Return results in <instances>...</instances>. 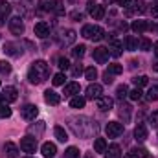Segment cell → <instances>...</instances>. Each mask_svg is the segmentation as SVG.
Listing matches in <instances>:
<instances>
[{"mask_svg":"<svg viewBox=\"0 0 158 158\" xmlns=\"http://www.w3.org/2000/svg\"><path fill=\"white\" fill-rule=\"evenodd\" d=\"M4 151H6V156L7 158H19V147L13 142H6Z\"/></svg>","mask_w":158,"mask_h":158,"instance_id":"ffe728a7","label":"cell"},{"mask_svg":"<svg viewBox=\"0 0 158 158\" xmlns=\"http://www.w3.org/2000/svg\"><path fill=\"white\" fill-rule=\"evenodd\" d=\"M129 96V86L127 85H119L118 88H116V98L118 99H123V98H127Z\"/></svg>","mask_w":158,"mask_h":158,"instance_id":"f546056e","label":"cell"},{"mask_svg":"<svg viewBox=\"0 0 158 158\" xmlns=\"http://www.w3.org/2000/svg\"><path fill=\"white\" fill-rule=\"evenodd\" d=\"M149 121H151L153 125H158V112H153V114L149 116Z\"/></svg>","mask_w":158,"mask_h":158,"instance_id":"c3c4849f","label":"cell"},{"mask_svg":"<svg viewBox=\"0 0 158 158\" xmlns=\"http://www.w3.org/2000/svg\"><path fill=\"white\" fill-rule=\"evenodd\" d=\"M107 155H105V158H121V149H119L118 143H112L107 151H105Z\"/></svg>","mask_w":158,"mask_h":158,"instance_id":"44dd1931","label":"cell"},{"mask_svg":"<svg viewBox=\"0 0 158 158\" xmlns=\"http://www.w3.org/2000/svg\"><path fill=\"white\" fill-rule=\"evenodd\" d=\"M4 53H7V55H20V52H17V44H13V42H6V46H4Z\"/></svg>","mask_w":158,"mask_h":158,"instance_id":"f1b7e54d","label":"cell"},{"mask_svg":"<svg viewBox=\"0 0 158 158\" xmlns=\"http://www.w3.org/2000/svg\"><path fill=\"white\" fill-rule=\"evenodd\" d=\"M118 4L123 7H129V4H132V0H118Z\"/></svg>","mask_w":158,"mask_h":158,"instance_id":"681fc988","label":"cell"},{"mask_svg":"<svg viewBox=\"0 0 158 158\" xmlns=\"http://www.w3.org/2000/svg\"><path fill=\"white\" fill-rule=\"evenodd\" d=\"M94 151H96V153H105V151H107V142H105V138H96V140H94Z\"/></svg>","mask_w":158,"mask_h":158,"instance_id":"484cf974","label":"cell"},{"mask_svg":"<svg viewBox=\"0 0 158 158\" xmlns=\"http://www.w3.org/2000/svg\"><path fill=\"white\" fill-rule=\"evenodd\" d=\"M151 48H153V42H151L149 39H145V37H143V39L140 40V50H143V52H149Z\"/></svg>","mask_w":158,"mask_h":158,"instance_id":"ab89813d","label":"cell"},{"mask_svg":"<svg viewBox=\"0 0 158 158\" xmlns=\"http://www.w3.org/2000/svg\"><path fill=\"white\" fill-rule=\"evenodd\" d=\"M155 55L158 57V42H155Z\"/></svg>","mask_w":158,"mask_h":158,"instance_id":"11a10c76","label":"cell"},{"mask_svg":"<svg viewBox=\"0 0 158 158\" xmlns=\"http://www.w3.org/2000/svg\"><path fill=\"white\" fill-rule=\"evenodd\" d=\"M9 31H11L13 35H22V33H24V22H22L20 17H13V19L9 20Z\"/></svg>","mask_w":158,"mask_h":158,"instance_id":"8992f818","label":"cell"},{"mask_svg":"<svg viewBox=\"0 0 158 158\" xmlns=\"http://www.w3.org/2000/svg\"><path fill=\"white\" fill-rule=\"evenodd\" d=\"M40 151H42V156L44 158H53L55 156V153H57V147H55V143L46 142V143H42Z\"/></svg>","mask_w":158,"mask_h":158,"instance_id":"2e32d148","label":"cell"},{"mask_svg":"<svg viewBox=\"0 0 158 158\" xmlns=\"http://www.w3.org/2000/svg\"><path fill=\"white\" fill-rule=\"evenodd\" d=\"M90 15H92L94 20H101V19L105 17V7H103V6H94L92 11H90Z\"/></svg>","mask_w":158,"mask_h":158,"instance_id":"cb8c5ba5","label":"cell"},{"mask_svg":"<svg viewBox=\"0 0 158 158\" xmlns=\"http://www.w3.org/2000/svg\"><path fill=\"white\" fill-rule=\"evenodd\" d=\"M50 9H52L50 0H39V11H50Z\"/></svg>","mask_w":158,"mask_h":158,"instance_id":"ee69618b","label":"cell"},{"mask_svg":"<svg viewBox=\"0 0 158 158\" xmlns=\"http://www.w3.org/2000/svg\"><path fill=\"white\" fill-rule=\"evenodd\" d=\"M85 103H86V99L81 98V96H74V98L70 99V107H72V109H83Z\"/></svg>","mask_w":158,"mask_h":158,"instance_id":"83f0119b","label":"cell"},{"mask_svg":"<svg viewBox=\"0 0 158 158\" xmlns=\"http://www.w3.org/2000/svg\"><path fill=\"white\" fill-rule=\"evenodd\" d=\"M52 11L55 15L63 17L64 15V4H63V0H52Z\"/></svg>","mask_w":158,"mask_h":158,"instance_id":"603a6c76","label":"cell"},{"mask_svg":"<svg viewBox=\"0 0 158 158\" xmlns=\"http://www.w3.org/2000/svg\"><path fill=\"white\" fill-rule=\"evenodd\" d=\"M70 66H72V64H70V61H68L66 57H61V59H59V68H61V70H68Z\"/></svg>","mask_w":158,"mask_h":158,"instance_id":"f6af8a7d","label":"cell"},{"mask_svg":"<svg viewBox=\"0 0 158 158\" xmlns=\"http://www.w3.org/2000/svg\"><path fill=\"white\" fill-rule=\"evenodd\" d=\"M105 2H109V4H110V2H112V0H105Z\"/></svg>","mask_w":158,"mask_h":158,"instance_id":"680465c9","label":"cell"},{"mask_svg":"<svg viewBox=\"0 0 158 158\" xmlns=\"http://www.w3.org/2000/svg\"><path fill=\"white\" fill-rule=\"evenodd\" d=\"M11 116V109L4 103H0V118H9Z\"/></svg>","mask_w":158,"mask_h":158,"instance_id":"b9f144b4","label":"cell"},{"mask_svg":"<svg viewBox=\"0 0 158 158\" xmlns=\"http://www.w3.org/2000/svg\"><path fill=\"white\" fill-rule=\"evenodd\" d=\"M129 109H131L129 105H121V110H119V114H123V112H125V119H129Z\"/></svg>","mask_w":158,"mask_h":158,"instance_id":"7dc6e473","label":"cell"},{"mask_svg":"<svg viewBox=\"0 0 158 158\" xmlns=\"http://www.w3.org/2000/svg\"><path fill=\"white\" fill-rule=\"evenodd\" d=\"M109 48H105V46H99V48H96L94 50V59L99 63V64H103V63H107L109 61Z\"/></svg>","mask_w":158,"mask_h":158,"instance_id":"8fae6325","label":"cell"},{"mask_svg":"<svg viewBox=\"0 0 158 158\" xmlns=\"http://www.w3.org/2000/svg\"><path fill=\"white\" fill-rule=\"evenodd\" d=\"M131 28H132V31H134V33H143V31L149 28V24H147L145 20H134Z\"/></svg>","mask_w":158,"mask_h":158,"instance_id":"7402d4cb","label":"cell"},{"mask_svg":"<svg viewBox=\"0 0 158 158\" xmlns=\"http://www.w3.org/2000/svg\"><path fill=\"white\" fill-rule=\"evenodd\" d=\"M96 107H98L101 112H107V110H110V109L114 107V99L109 98V96H101V98H98Z\"/></svg>","mask_w":158,"mask_h":158,"instance_id":"ba28073f","label":"cell"},{"mask_svg":"<svg viewBox=\"0 0 158 158\" xmlns=\"http://www.w3.org/2000/svg\"><path fill=\"white\" fill-rule=\"evenodd\" d=\"M64 74H63V72H59V74H55V76H53V79H52V83H53V85H55V86H61V85H64Z\"/></svg>","mask_w":158,"mask_h":158,"instance_id":"74e56055","label":"cell"},{"mask_svg":"<svg viewBox=\"0 0 158 158\" xmlns=\"http://www.w3.org/2000/svg\"><path fill=\"white\" fill-rule=\"evenodd\" d=\"M74 40H76V31L74 30H63L61 31V39H59L61 46H70Z\"/></svg>","mask_w":158,"mask_h":158,"instance_id":"30bf717a","label":"cell"},{"mask_svg":"<svg viewBox=\"0 0 158 158\" xmlns=\"http://www.w3.org/2000/svg\"><path fill=\"white\" fill-rule=\"evenodd\" d=\"M142 96H143V92H142V88H134V90H131L129 92V98L132 99V101H138V99H142Z\"/></svg>","mask_w":158,"mask_h":158,"instance_id":"836d02e7","label":"cell"},{"mask_svg":"<svg viewBox=\"0 0 158 158\" xmlns=\"http://www.w3.org/2000/svg\"><path fill=\"white\" fill-rule=\"evenodd\" d=\"M83 72H85V70H83V66H81V64H74V66H72V76H74V77L81 76Z\"/></svg>","mask_w":158,"mask_h":158,"instance_id":"bcb514c9","label":"cell"},{"mask_svg":"<svg viewBox=\"0 0 158 158\" xmlns=\"http://www.w3.org/2000/svg\"><path fill=\"white\" fill-rule=\"evenodd\" d=\"M147 134H149L147 125L138 123V125H136V129H134V138H136L138 142H145V140H147Z\"/></svg>","mask_w":158,"mask_h":158,"instance_id":"4fadbf2b","label":"cell"},{"mask_svg":"<svg viewBox=\"0 0 158 158\" xmlns=\"http://www.w3.org/2000/svg\"><path fill=\"white\" fill-rule=\"evenodd\" d=\"M107 72L112 74V76H119V74L123 72V66H121V64H116V63H114V64H109V70H107Z\"/></svg>","mask_w":158,"mask_h":158,"instance_id":"e575fe53","label":"cell"},{"mask_svg":"<svg viewBox=\"0 0 158 158\" xmlns=\"http://www.w3.org/2000/svg\"><path fill=\"white\" fill-rule=\"evenodd\" d=\"M2 101H6V99H4V96H2V94H0V103H2Z\"/></svg>","mask_w":158,"mask_h":158,"instance_id":"6f0895ef","label":"cell"},{"mask_svg":"<svg viewBox=\"0 0 158 158\" xmlns=\"http://www.w3.org/2000/svg\"><path fill=\"white\" fill-rule=\"evenodd\" d=\"M53 134H55V138H57L59 142H66V140H68V134H66V131H64L61 125L53 127Z\"/></svg>","mask_w":158,"mask_h":158,"instance_id":"d4e9b609","label":"cell"},{"mask_svg":"<svg viewBox=\"0 0 158 158\" xmlns=\"http://www.w3.org/2000/svg\"><path fill=\"white\" fill-rule=\"evenodd\" d=\"M131 155L134 158H147V149H143V147H134V149H131Z\"/></svg>","mask_w":158,"mask_h":158,"instance_id":"4dcf8cb0","label":"cell"},{"mask_svg":"<svg viewBox=\"0 0 158 158\" xmlns=\"http://www.w3.org/2000/svg\"><path fill=\"white\" fill-rule=\"evenodd\" d=\"M0 85H2V83H0Z\"/></svg>","mask_w":158,"mask_h":158,"instance_id":"94428289","label":"cell"},{"mask_svg":"<svg viewBox=\"0 0 158 158\" xmlns=\"http://www.w3.org/2000/svg\"><path fill=\"white\" fill-rule=\"evenodd\" d=\"M70 127H72V131L76 132V136L79 138H92V134L96 132V125L90 121L88 118H70Z\"/></svg>","mask_w":158,"mask_h":158,"instance_id":"6da1fadb","label":"cell"},{"mask_svg":"<svg viewBox=\"0 0 158 158\" xmlns=\"http://www.w3.org/2000/svg\"><path fill=\"white\" fill-rule=\"evenodd\" d=\"M132 4H134V6L131 7L132 11H138V13H143V11H145V2H143V0H132Z\"/></svg>","mask_w":158,"mask_h":158,"instance_id":"1f68e13d","label":"cell"},{"mask_svg":"<svg viewBox=\"0 0 158 158\" xmlns=\"http://www.w3.org/2000/svg\"><path fill=\"white\" fill-rule=\"evenodd\" d=\"M44 101L48 105H59L61 103V96L55 92V90H46L44 92Z\"/></svg>","mask_w":158,"mask_h":158,"instance_id":"e0dca14e","label":"cell"},{"mask_svg":"<svg viewBox=\"0 0 158 158\" xmlns=\"http://www.w3.org/2000/svg\"><path fill=\"white\" fill-rule=\"evenodd\" d=\"M72 19H74V20H81V19H83V15L76 11V13H72Z\"/></svg>","mask_w":158,"mask_h":158,"instance_id":"816d5d0a","label":"cell"},{"mask_svg":"<svg viewBox=\"0 0 158 158\" xmlns=\"http://www.w3.org/2000/svg\"><path fill=\"white\" fill-rule=\"evenodd\" d=\"M20 114H22V118H24V119L31 121V119L37 118V114H39V109H37V105H24V107L20 109Z\"/></svg>","mask_w":158,"mask_h":158,"instance_id":"9c48e42d","label":"cell"},{"mask_svg":"<svg viewBox=\"0 0 158 158\" xmlns=\"http://www.w3.org/2000/svg\"><path fill=\"white\" fill-rule=\"evenodd\" d=\"M153 17H158V6L156 7H153Z\"/></svg>","mask_w":158,"mask_h":158,"instance_id":"f5cc1de1","label":"cell"},{"mask_svg":"<svg viewBox=\"0 0 158 158\" xmlns=\"http://www.w3.org/2000/svg\"><path fill=\"white\" fill-rule=\"evenodd\" d=\"M103 81H105L107 85H110V83H112V74H109V72H107V74H105V79H103Z\"/></svg>","mask_w":158,"mask_h":158,"instance_id":"f907efd6","label":"cell"},{"mask_svg":"<svg viewBox=\"0 0 158 158\" xmlns=\"http://www.w3.org/2000/svg\"><path fill=\"white\" fill-rule=\"evenodd\" d=\"M125 158H134V156H132V155H131V153H127V156H125Z\"/></svg>","mask_w":158,"mask_h":158,"instance_id":"9f6ffc18","label":"cell"},{"mask_svg":"<svg viewBox=\"0 0 158 158\" xmlns=\"http://www.w3.org/2000/svg\"><path fill=\"white\" fill-rule=\"evenodd\" d=\"M79 90H81V86H79V83H68V85H64V98H74V96H79Z\"/></svg>","mask_w":158,"mask_h":158,"instance_id":"ac0fdd59","label":"cell"},{"mask_svg":"<svg viewBox=\"0 0 158 158\" xmlns=\"http://www.w3.org/2000/svg\"><path fill=\"white\" fill-rule=\"evenodd\" d=\"M2 96H4V99H6V101L13 103V101H17L19 92H17V88H15V86H6V88H4V92H2Z\"/></svg>","mask_w":158,"mask_h":158,"instance_id":"d6986e66","label":"cell"},{"mask_svg":"<svg viewBox=\"0 0 158 158\" xmlns=\"http://www.w3.org/2000/svg\"><path fill=\"white\" fill-rule=\"evenodd\" d=\"M85 77L88 79V81H94V79L98 77V70H96L94 66H90V68H86V70H85Z\"/></svg>","mask_w":158,"mask_h":158,"instance_id":"d590c367","label":"cell"},{"mask_svg":"<svg viewBox=\"0 0 158 158\" xmlns=\"http://www.w3.org/2000/svg\"><path fill=\"white\" fill-rule=\"evenodd\" d=\"M105 131H107L109 138H118L119 134H123V123H119V121H109L107 127H105Z\"/></svg>","mask_w":158,"mask_h":158,"instance_id":"277c9868","label":"cell"},{"mask_svg":"<svg viewBox=\"0 0 158 158\" xmlns=\"http://www.w3.org/2000/svg\"><path fill=\"white\" fill-rule=\"evenodd\" d=\"M101 94H103V86L101 85L90 83L86 86V99H98V98H101Z\"/></svg>","mask_w":158,"mask_h":158,"instance_id":"52a82bcc","label":"cell"},{"mask_svg":"<svg viewBox=\"0 0 158 158\" xmlns=\"http://www.w3.org/2000/svg\"><path fill=\"white\" fill-rule=\"evenodd\" d=\"M20 149L24 153H35L37 149V138H31V136H24L20 140Z\"/></svg>","mask_w":158,"mask_h":158,"instance_id":"5b68a950","label":"cell"},{"mask_svg":"<svg viewBox=\"0 0 158 158\" xmlns=\"http://www.w3.org/2000/svg\"><path fill=\"white\" fill-rule=\"evenodd\" d=\"M33 31H35V35H37V37L46 39V37L50 35V24H48V22H37V24H35V28H33Z\"/></svg>","mask_w":158,"mask_h":158,"instance_id":"7c38bea8","label":"cell"},{"mask_svg":"<svg viewBox=\"0 0 158 158\" xmlns=\"http://www.w3.org/2000/svg\"><path fill=\"white\" fill-rule=\"evenodd\" d=\"M85 50H86V48H85L83 44H79V46H76V48L72 50V55H74V57H77V59H81V57L85 55Z\"/></svg>","mask_w":158,"mask_h":158,"instance_id":"f35d334b","label":"cell"},{"mask_svg":"<svg viewBox=\"0 0 158 158\" xmlns=\"http://www.w3.org/2000/svg\"><path fill=\"white\" fill-rule=\"evenodd\" d=\"M64 158H79V149L77 147H68L64 151Z\"/></svg>","mask_w":158,"mask_h":158,"instance_id":"8d00e7d4","label":"cell"},{"mask_svg":"<svg viewBox=\"0 0 158 158\" xmlns=\"http://www.w3.org/2000/svg\"><path fill=\"white\" fill-rule=\"evenodd\" d=\"M121 50H123V42L112 37V39H110V46H109V53L114 55V57H119V55H121Z\"/></svg>","mask_w":158,"mask_h":158,"instance_id":"9a60e30c","label":"cell"},{"mask_svg":"<svg viewBox=\"0 0 158 158\" xmlns=\"http://www.w3.org/2000/svg\"><path fill=\"white\" fill-rule=\"evenodd\" d=\"M9 13H11V4L6 2V0H0V26H4V22L9 17Z\"/></svg>","mask_w":158,"mask_h":158,"instance_id":"5bb4252c","label":"cell"},{"mask_svg":"<svg viewBox=\"0 0 158 158\" xmlns=\"http://www.w3.org/2000/svg\"><path fill=\"white\" fill-rule=\"evenodd\" d=\"M9 72H11V64H9L7 61H0V74L7 76Z\"/></svg>","mask_w":158,"mask_h":158,"instance_id":"60d3db41","label":"cell"},{"mask_svg":"<svg viewBox=\"0 0 158 158\" xmlns=\"http://www.w3.org/2000/svg\"><path fill=\"white\" fill-rule=\"evenodd\" d=\"M123 42H125V50H129V52H134V50L138 48V42H136V39H134L132 35H127Z\"/></svg>","mask_w":158,"mask_h":158,"instance_id":"4316f807","label":"cell"},{"mask_svg":"<svg viewBox=\"0 0 158 158\" xmlns=\"http://www.w3.org/2000/svg\"><path fill=\"white\" fill-rule=\"evenodd\" d=\"M147 98H149L151 101H156V99H158V85H156V86H151V88H149Z\"/></svg>","mask_w":158,"mask_h":158,"instance_id":"7bdbcfd3","label":"cell"},{"mask_svg":"<svg viewBox=\"0 0 158 158\" xmlns=\"http://www.w3.org/2000/svg\"><path fill=\"white\" fill-rule=\"evenodd\" d=\"M81 35H83L85 39L101 40L103 37H105V31H103V28H99V26H90V24H86V26H83Z\"/></svg>","mask_w":158,"mask_h":158,"instance_id":"3957f363","label":"cell"},{"mask_svg":"<svg viewBox=\"0 0 158 158\" xmlns=\"http://www.w3.org/2000/svg\"><path fill=\"white\" fill-rule=\"evenodd\" d=\"M85 158H96L92 153H85Z\"/></svg>","mask_w":158,"mask_h":158,"instance_id":"db71d44e","label":"cell"},{"mask_svg":"<svg viewBox=\"0 0 158 158\" xmlns=\"http://www.w3.org/2000/svg\"><path fill=\"white\" fill-rule=\"evenodd\" d=\"M132 83H134L138 88H142V86H145V85L149 83V77H147V76H138V77L132 79Z\"/></svg>","mask_w":158,"mask_h":158,"instance_id":"d6a6232c","label":"cell"},{"mask_svg":"<svg viewBox=\"0 0 158 158\" xmlns=\"http://www.w3.org/2000/svg\"><path fill=\"white\" fill-rule=\"evenodd\" d=\"M26 158H33V156H26Z\"/></svg>","mask_w":158,"mask_h":158,"instance_id":"91938a15","label":"cell"},{"mask_svg":"<svg viewBox=\"0 0 158 158\" xmlns=\"http://www.w3.org/2000/svg\"><path fill=\"white\" fill-rule=\"evenodd\" d=\"M48 74H50V66L46 61H33L28 70V79H30V83L39 85L48 77Z\"/></svg>","mask_w":158,"mask_h":158,"instance_id":"7a4b0ae2","label":"cell"}]
</instances>
